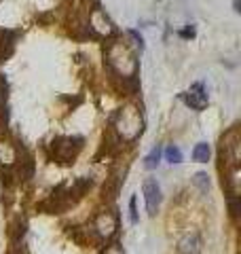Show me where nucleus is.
Returning a JSON list of instances; mask_svg holds the SVG:
<instances>
[{
	"label": "nucleus",
	"mask_w": 241,
	"mask_h": 254,
	"mask_svg": "<svg viewBox=\"0 0 241 254\" xmlns=\"http://www.w3.org/2000/svg\"><path fill=\"white\" fill-rule=\"evenodd\" d=\"M142 193H144V201H146V212L148 216H155L159 212L161 205V187L155 178H146L142 185Z\"/></svg>",
	"instance_id": "423d86ee"
},
{
	"label": "nucleus",
	"mask_w": 241,
	"mask_h": 254,
	"mask_svg": "<svg viewBox=\"0 0 241 254\" xmlns=\"http://www.w3.org/2000/svg\"><path fill=\"white\" fill-rule=\"evenodd\" d=\"M106 62L120 78L133 81L138 74V60L133 49L123 41H110L106 47Z\"/></svg>",
	"instance_id": "f257e3e1"
},
{
	"label": "nucleus",
	"mask_w": 241,
	"mask_h": 254,
	"mask_svg": "<svg viewBox=\"0 0 241 254\" xmlns=\"http://www.w3.org/2000/svg\"><path fill=\"white\" fill-rule=\"evenodd\" d=\"M180 98H182L184 104H186L190 110H195V113L205 110L207 104H210V95H207V89H205L203 83H192Z\"/></svg>",
	"instance_id": "20e7f679"
},
{
	"label": "nucleus",
	"mask_w": 241,
	"mask_h": 254,
	"mask_svg": "<svg viewBox=\"0 0 241 254\" xmlns=\"http://www.w3.org/2000/svg\"><path fill=\"white\" fill-rule=\"evenodd\" d=\"M233 6H235V11H237V13L241 11V9H239V0H233Z\"/></svg>",
	"instance_id": "a211bd4d"
},
{
	"label": "nucleus",
	"mask_w": 241,
	"mask_h": 254,
	"mask_svg": "<svg viewBox=\"0 0 241 254\" xmlns=\"http://www.w3.org/2000/svg\"><path fill=\"white\" fill-rule=\"evenodd\" d=\"M93 229H95V233H98L102 240H108V237H112V235L117 233V229H119V216H117L115 212H110V210H104V212H100L98 216H95Z\"/></svg>",
	"instance_id": "39448f33"
},
{
	"label": "nucleus",
	"mask_w": 241,
	"mask_h": 254,
	"mask_svg": "<svg viewBox=\"0 0 241 254\" xmlns=\"http://www.w3.org/2000/svg\"><path fill=\"white\" fill-rule=\"evenodd\" d=\"M195 34H197V32H195V28H192V26H188V28H184V30L178 32V36L184 38V41H188V38H195Z\"/></svg>",
	"instance_id": "2eb2a0df"
},
{
	"label": "nucleus",
	"mask_w": 241,
	"mask_h": 254,
	"mask_svg": "<svg viewBox=\"0 0 241 254\" xmlns=\"http://www.w3.org/2000/svg\"><path fill=\"white\" fill-rule=\"evenodd\" d=\"M112 127L119 133L120 140L125 142H133L140 138V133L144 131V119L142 113L133 104L123 106L117 110V115L112 117Z\"/></svg>",
	"instance_id": "f03ea898"
},
{
	"label": "nucleus",
	"mask_w": 241,
	"mask_h": 254,
	"mask_svg": "<svg viewBox=\"0 0 241 254\" xmlns=\"http://www.w3.org/2000/svg\"><path fill=\"white\" fill-rule=\"evenodd\" d=\"M201 235L197 231H188L178 240V254H201Z\"/></svg>",
	"instance_id": "6e6552de"
},
{
	"label": "nucleus",
	"mask_w": 241,
	"mask_h": 254,
	"mask_svg": "<svg viewBox=\"0 0 241 254\" xmlns=\"http://www.w3.org/2000/svg\"><path fill=\"white\" fill-rule=\"evenodd\" d=\"M102 254H125L123 248H120V244H110L106 246V250H104Z\"/></svg>",
	"instance_id": "dca6fc26"
},
{
	"label": "nucleus",
	"mask_w": 241,
	"mask_h": 254,
	"mask_svg": "<svg viewBox=\"0 0 241 254\" xmlns=\"http://www.w3.org/2000/svg\"><path fill=\"white\" fill-rule=\"evenodd\" d=\"M127 36H129V38H133V41H135V45H138L140 47V49H142V47H144V38L138 34V32H135V30H129V32H127Z\"/></svg>",
	"instance_id": "f3484780"
},
{
	"label": "nucleus",
	"mask_w": 241,
	"mask_h": 254,
	"mask_svg": "<svg viewBox=\"0 0 241 254\" xmlns=\"http://www.w3.org/2000/svg\"><path fill=\"white\" fill-rule=\"evenodd\" d=\"M17 161V148L11 142H0V165H13Z\"/></svg>",
	"instance_id": "1a4fd4ad"
},
{
	"label": "nucleus",
	"mask_w": 241,
	"mask_h": 254,
	"mask_svg": "<svg viewBox=\"0 0 241 254\" xmlns=\"http://www.w3.org/2000/svg\"><path fill=\"white\" fill-rule=\"evenodd\" d=\"M210 157H212V150H210V144H207V142H199V144H195V148H192V161L207 163Z\"/></svg>",
	"instance_id": "9d476101"
},
{
	"label": "nucleus",
	"mask_w": 241,
	"mask_h": 254,
	"mask_svg": "<svg viewBox=\"0 0 241 254\" xmlns=\"http://www.w3.org/2000/svg\"><path fill=\"white\" fill-rule=\"evenodd\" d=\"M89 30L93 32L95 36H102V38H110L115 34V23L108 17V13L102 9V6H93L89 11Z\"/></svg>",
	"instance_id": "7ed1b4c3"
},
{
	"label": "nucleus",
	"mask_w": 241,
	"mask_h": 254,
	"mask_svg": "<svg viewBox=\"0 0 241 254\" xmlns=\"http://www.w3.org/2000/svg\"><path fill=\"white\" fill-rule=\"evenodd\" d=\"M163 155H165V161H170L172 165H178V163H182V150L178 148V146H174V144H170L165 150H163Z\"/></svg>",
	"instance_id": "f8f14e48"
},
{
	"label": "nucleus",
	"mask_w": 241,
	"mask_h": 254,
	"mask_svg": "<svg viewBox=\"0 0 241 254\" xmlns=\"http://www.w3.org/2000/svg\"><path fill=\"white\" fill-rule=\"evenodd\" d=\"M192 185H195L201 193H207V190H210V176H207L205 172H197L195 178H192Z\"/></svg>",
	"instance_id": "ddd939ff"
},
{
	"label": "nucleus",
	"mask_w": 241,
	"mask_h": 254,
	"mask_svg": "<svg viewBox=\"0 0 241 254\" xmlns=\"http://www.w3.org/2000/svg\"><path fill=\"white\" fill-rule=\"evenodd\" d=\"M239 153H241V136H239L237 129H231L227 136L222 138V155H227L231 159L233 168H237Z\"/></svg>",
	"instance_id": "0eeeda50"
},
{
	"label": "nucleus",
	"mask_w": 241,
	"mask_h": 254,
	"mask_svg": "<svg viewBox=\"0 0 241 254\" xmlns=\"http://www.w3.org/2000/svg\"><path fill=\"white\" fill-rule=\"evenodd\" d=\"M161 155H163L161 146H155V148H152L150 153L146 155V159H144V168H146V170H155L157 165L161 163Z\"/></svg>",
	"instance_id": "9b49d317"
},
{
	"label": "nucleus",
	"mask_w": 241,
	"mask_h": 254,
	"mask_svg": "<svg viewBox=\"0 0 241 254\" xmlns=\"http://www.w3.org/2000/svg\"><path fill=\"white\" fill-rule=\"evenodd\" d=\"M138 199H135V195H131V199H129V222L131 225H138V220H140V216H138Z\"/></svg>",
	"instance_id": "4468645a"
}]
</instances>
